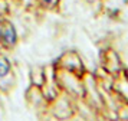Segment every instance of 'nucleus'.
<instances>
[{
    "instance_id": "nucleus-1",
    "label": "nucleus",
    "mask_w": 128,
    "mask_h": 121,
    "mask_svg": "<svg viewBox=\"0 0 128 121\" xmlns=\"http://www.w3.org/2000/svg\"><path fill=\"white\" fill-rule=\"evenodd\" d=\"M14 40H16V32H14V29L13 28L6 29V30L3 32V42L12 45V43H14Z\"/></svg>"
},
{
    "instance_id": "nucleus-2",
    "label": "nucleus",
    "mask_w": 128,
    "mask_h": 121,
    "mask_svg": "<svg viewBox=\"0 0 128 121\" xmlns=\"http://www.w3.org/2000/svg\"><path fill=\"white\" fill-rule=\"evenodd\" d=\"M10 71V66L7 63H0V76H4V75L9 74Z\"/></svg>"
},
{
    "instance_id": "nucleus-3",
    "label": "nucleus",
    "mask_w": 128,
    "mask_h": 121,
    "mask_svg": "<svg viewBox=\"0 0 128 121\" xmlns=\"http://www.w3.org/2000/svg\"><path fill=\"white\" fill-rule=\"evenodd\" d=\"M43 2H45L46 5H53V3H55L56 0H43Z\"/></svg>"
}]
</instances>
